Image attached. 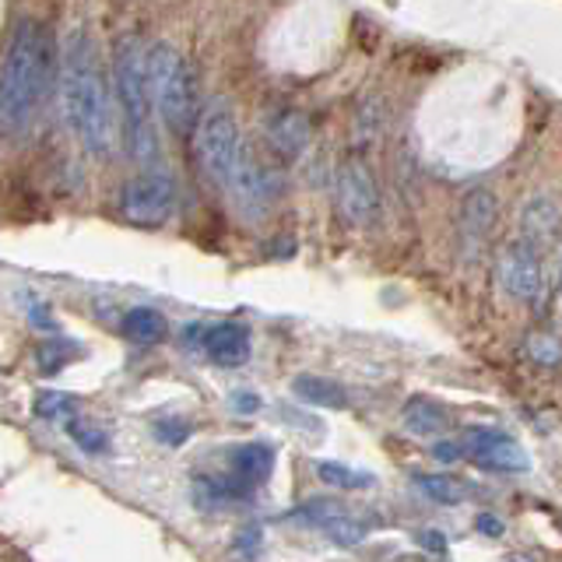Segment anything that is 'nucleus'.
Listing matches in <instances>:
<instances>
[{"instance_id":"obj_1","label":"nucleus","mask_w":562,"mask_h":562,"mask_svg":"<svg viewBox=\"0 0 562 562\" xmlns=\"http://www.w3.org/2000/svg\"><path fill=\"white\" fill-rule=\"evenodd\" d=\"M60 105L70 131L81 145L95 155H110L116 148V116L110 102V88L99 67V53L85 32H70L60 53Z\"/></svg>"},{"instance_id":"obj_2","label":"nucleus","mask_w":562,"mask_h":562,"mask_svg":"<svg viewBox=\"0 0 562 562\" xmlns=\"http://www.w3.org/2000/svg\"><path fill=\"white\" fill-rule=\"evenodd\" d=\"M53 60L57 57H53L49 32L32 18H22L11 32L4 64H0V123L8 131H22L40 113L49 95Z\"/></svg>"},{"instance_id":"obj_3","label":"nucleus","mask_w":562,"mask_h":562,"mask_svg":"<svg viewBox=\"0 0 562 562\" xmlns=\"http://www.w3.org/2000/svg\"><path fill=\"white\" fill-rule=\"evenodd\" d=\"M113 81L123 120H127L131 151L137 162L151 166L158 158V137L151 120V88H148V46L137 35H123L113 46Z\"/></svg>"},{"instance_id":"obj_4","label":"nucleus","mask_w":562,"mask_h":562,"mask_svg":"<svg viewBox=\"0 0 562 562\" xmlns=\"http://www.w3.org/2000/svg\"><path fill=\"white\" fill-rule=\"evenodd\" d=\"M193 151H198V162L207 172V180L228 187L243 155V137L225 99H211L193 120Z\"/></svg>"},{"instance_id":"obj_5","label":"nucleus","mask_w":562,"mask_h":562,"mask_svg":"<svg viewBox=\"0 0 562 562\" xmlns=\"http://www.w3.org/2000/svg\"><path fill=\"white\" fill-rule=\"evenodd\" d=\"M148 88L151 105L166 120V127L187 134L193 120V78L180 53L166 43H155L148 49Z\"/></svg>"},{"instance_id":"obj_6","label":"nucleus","mask_w":562,"mask_h":562,"mask_svg":"<svg viewBox=\"0 0 562 562\" xmlns=\"http://www.w3.org/2000/svg\"><path fill=\"white\" fill-rule=\"evenodd\" d=\"M172 207H176V183L162 169L140 172L120 190V215L134 225L145 228L166 225L172 218Z\"/></svg>"},{"instance_id":"obj_7","label":"nucleus","mask_w":562,"mask_h":562,"mask_svg":"<svg viewBox=\"0 0 562 562\" xmlns=\"http://www.w3.org/2000/svg\"><path fill=\"white\" fill-rule=\"evenodd\" d=\"M338 211L351 225H369L380 211V190L373 180V169H369L362 158H345L338 169Z\"/></svg>"},{"instance_id":"obj_8","label":"nucleus","mask_w":562,"mask_h":562,"mask_svg":"<svg viewBox=\"0 0 562 562\" xmlns=\"http://www.w3.org/2000/svg\"><path fill=\"white\" fill-rule=\"evenodd\" d=\"M496 281L509 299L531 303L544 289V271H541V254H535L531 246L509 243L496 257Z\"/></svg>"},{"instance_id":"obj_9","label":"nucleus","mask_w":562,"mask_h":562,"mask_svg":"<svg viewBox=\"0 0 562 562\" xmlns=\"http://www.w3.org/2000/svg\"><path fill=\"white\" fill-rule=\"evenodd\" d=\"M225 190L233 193V201L239 204L243 215H263V211L271 207L274 193L281 190V180H278V172H271L268 166H260L257 158L243 148L239 166H236L233 180H228Z\"/></svg>"},{"instance_id":"obj_10","label":"nucleus","mask_w":562,"mask_h":562,"mask_svg":"<svg viewBox=\"0 0 562 562\" xmlns=\"http://www.w3.org/2000/svg\"><path fill=\"white\" fill-rule=\"evenodd\" d=\"M464 453H471L482 468H492V471H527L531 468L527 450L499 429H471L464 436Z\"/></svg>"},{"instance_id":"obj_11","label":"nucleus","mask_w":562,"mask_h":562,"mask_svg":"<svg viewBox=\"0 0 562 562\" xmlns=\"http://www.w3.org/2000/svg\"><path fill=\"white\" fill-rule=\"evenodd\" d=\"M520 243L535 254L552 250L562 236V211L552 198H531L520 211Z\"/></svg>"},{"instance_id":"obj_12","label":"nucleus","mask_w":562,"mask_h":562,"mask_svg":"<svg viewBox=\"0 0 562 562\" xmlns=\"http://www.w3.org/2000/svg\"><path fill=\"white\" fill-rule=\"evenodd\" d=\"M496 215L499 204L488 190H471L464 204H461V246L464 254H479V246H485V239L496 228Z\"/></svg>"},{"instance_id":"obj_13","label":"nucleus","mask_w":562,"mask_h":562,"mask_svg":"<svg viewBox=\"0 0 562 562\" xmlns=\"http://www.w3.org/2000/svg\"><path fill=\"white\" fill-rule=\"evenodd\" d=\"M310 137H313V127L306 113H299V110H281L268 120V145L281 158H299L310 148Z\"/></svg>"},{"instance_id":"obj_14","label":"nucleus","mask_w":562,"mask_h":562,"mask_svg":"<svg viewBox=\"0 0 562 562\" xmlns=\"http://www.w3.org/2000/svg\"><path fill=\"white\" fill-rule=\"evenodd\" d=\"M201 345L218 366H243L246 359H250V330H246L243 324H233V321L207 327Z\"/></svg>"},{"instance_id":"obj_15","label":"nucleus","mask_w":562,"mask_h":562,"mask_svg":"<svg viewBox=\"0 0 562 562\" xmlns=\"http://www.w3.org/2000/svg\"><path fill=\"white\" fill-rule=\"evenodd\" d=\"M228 468H233V479H239L246 488L263 485L274 471V450L268 443H239L228 450Z\"/></svg>"},{"instance_id":"obj_16","label":"nucleus","mask_w":562,"mask_h":562,"mask_svg":"<svg viewBox=\"0 0 562 562\" xmlns=\"http://www.w3.org/2000/svg\"><path fill=\"white\" fill-rule=\"evenodd\" d=\"M401 426L408 429L412 436H443L453 426V422H450V412L439 401H432V397H412L401 408Z\"/></svg>"},{"instance_id":"obj_17","label":"nucleus","mask_w":562,"mask_h":562,"mask_svg":"<svg viewBox=\"0 0 562 562\" xmlns=\"http://www.w3.org/2000/svg\"><path fill=\"white\" fill-rule=\"evenodd\" d=\"M292 394L303 401V404H316V408H345L348 394L341 391L338 383L327 380V376H316V373H303L292 380Z\"/></svg>"},{"instance_id":"obj_18","label":"nucleus","mask_w":562,"mask_h":562,"mask_svg":"<svg viewBox=\"0 0 562 562\" xmlns=\"http://www.w3.org/2000/svg\"><path fill=\"white\" fill-rule=\"evenodd\" d=\"M123 330L134 345H158L166 338V316L151 306H134L123 316Z\"/></svg>"},{"instance_id":"obj_19","label":"nucleus","mask_w":562,"mask_h":562,"mask_svg":"<svg viewBox=\"0 0 562 562\" xmlns=\"http://www.w3.org/2000/svg\"><path fill=\"white\" fill-rule=\"evenodd\" d=\"M415 485L426 492L432 503L457 506L468 499V485L461 479H450V474H415Z\"/></svg>"},{"instance_id":"obj_20","label":"nucleus","mask_w":562,"mask_h":562,"mask_svg":"<svg viewBox=\"0 0 562 562\" xmlns=\"http://www.w3.org/2000/svg\"><path fill=\"white\" fill-rule=\"evenodd\" d=\"M316 474H321V482L330 485V488H369L376 479L369 471H356L341 461H321L316 464Z\"/></svg>"},{"instance_id":"obj_21","label":"nucleus","mask_w":562,"mask_h":562,"mask_svg":"<svg viewBox=\"0 0 562 562\" xmlns=\"http://www.w3.org/2000/svg\"><path fill=\"white\" fill-rule=\"evenodd\" d=\"M67 436L75 439V443L85 450V453H102L105 447H110V436H105V429L102 426H95V422H88V418H81V415H70L67 422Z\"/></svg>"},{"instance_id":"obj_22","label":"nucleus","mask_w":562,"mask_h":562,"mask_svg":"<svg viewBox=\"0 0 562 562\" xmlns=\"http://www.w3.org/2000/svg\"><path fill=\"white\" fill-rule=\"evenodd\" d=\"M75 412H78L75 397L57 394V391H40V394H35V415L46 418V422H67Z\"/></svg>"},{"instance_id":"obj_23","label":"nucleus","mask_w":562,"mask_h":562,"mask_svg":"<svg viewBox=\"0 0 562 562\" xmlns=\"http://www.w3.org/2000/svg\"><path fill=\"white\" fill-rule=\"evenodd\" d=\"M81 351L70 345V341H46L40 351H35V362H40L43 373H60V369L70 362V359H78Z\"/></svg>"},{"instance_id":"obj_24","label":"nucleus","mask_w":562,"mask_h":562,"mask_svg":"<svg viewBox=\"0 0 562 562\" xmlns=\"http://www.w3.org/2000/svg\"><path fill=\"white\" fill-rule=\"evenodd\" d=\"M341 514H348V509H345L341 503H334V499H310V503L299 506V517L310 520V524H316L321 531H324V527H327L330 520H338Z\"/></svg>"},{"instance_id":"obj_25","label":"nucleus","mask_w":562,"mask_h":562,"mask_svg":"<svg viewBox=\"0 0 562 562\" xmlns=\"http://www.w3.org/2000/svg\"><path fill=\"white\" fill-rule=\"evenodd\" d=\"M324 531H327L330 541H338V544H359L366 538V527L359 520H351L348 514H341L338 520H330Z\"/></svg>"},{"instance_id":"obj_26","label":"nucleus","mask_w":562,"mask_h":562,"mask_svg":"<svg viewBox=\"0 0 562 562\" xmlns=\"http://www.w3.org/2000/svg\"><path fill=\"white\" fill-rule=\"evenodd\" d=\"M155 436L162 439V443H172V447H180L183 439H190V426L180 418H166V422H158L155 426Z\"/></svg>"},{"instance_id":"obj_27","label":"nucleus","mask_w":562,"mask_h":562,"mask_svg":"<svg viewBox=\"0 0 562 562\" xmlns=\"http://www.w3.org/2000/svg\"><path fill=\"white\" fill-rule=\"evenodd\" d=\"M432 457H436V461H443V464L461 461V457H464V443H453V439H443V443H436V447H432Z\"/></svg>"},{"instance_id":"obj_28","label":"nucleus","mask_w":562,"mask_h":562,"mask_svg":"<svg viewBox=\"0 0 562 562\" xmlns=\"http://www.w3.org/2000/svg\"><path fill=\"white\" fill-rule=\"evenodd\" d=\"M233 408H236V412H246V415H254V412H260V397H257V394H246V391H236V394H233Z\"/></svg>"},{"instance_id":"obj_29","label":"nucleus","mask_w":562,"mask_h":562,"mask_svg":"<svg viewBox=\"0 0 562 562\" xmlns=\"http://www.w3.org/2000/svg\"><path fill=\"white\" fill-rule=\"evenodd\" d=\"M474 527H479V531L488 535V538H499L503 535V520H496L492 514H482L479 520H474Z\"/></svg>"},{"instance_id":"obj_30","label":"nucleus","mask_w":562,"mask_h":562,"mask_svg":"<svg viewBox=\"0 0 562 562\" xmlns=\"http://www.w3.org/2000/svg\"><path fill=\"white\" fill-rule=\"evenodd\" d=\"M549 345H552V341L538 338V341H535V356H541L544 362H555V359H559V351H555V348H549Z\"/></svg>"},{"instance_id":"obj_31","label":"nucleus","mask_w":562,"mask_h":562,"mask_svg":"<svg viewBox=\"0 0 562 562\" xmlns=\"http://www.w3.org/2000/svg\"><path fill=\"white\" fill-rule=\"evenodd\" d=\"M422 544H429V549H436V552H443V535H436V531H429V535H422Z\"/></svg>"},{"instance_id":"obj_32","label":"nucleus","mask_w":562,"mask_h":562,"mask_svg":"<svg viewBox=\"0 0 562 562\" xmlns=\"http://www.w3.org/2000/svg\"><path fill=\"white\" fill-rule=\"evenodd\" d=\"M559 278H562V268H559Z\"/></svg>"}]
</instances>
